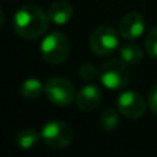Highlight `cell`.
I'll list each match as a JSON object with an SVG mask.
<instances>
[{
  "mask_svg": "<svg viewBox=\"0 0 157 157\" xmlns=\"http://www.w3.org/2000/svg\"><path fill=\"white\" fill-rule=\"evenodd\" d=\"M50 18L47 11L36 4H25L17 10L13 18V29L25 40H35L48 29Z\"/></svg>",
  "mask_w": 157,
  "mask_h": 157,
  "instance_id": "1",
  "label": "cell"
},
{
  "mask_svg": "<svg viewBox=\"0 0 157 157\" xmlns=\"http://www.w3.org/2000/svg\"><path fill=\"white\" fill-rule=\"evenodd\" d=\"M40 52L47 63L62 65L71 55V41L63 33L52 32L41 40Z\"/></svg>",
  "mask_w": 157,
  "mask_h": 157,
  "instance_id": "2",
  "label": "cell"
},
{
  "mask_svg": "<svg viewBox=\"0 0 157 157\" xmlns=\"http://www.w3.org/2000/svg\"><path fill=\"white\" fill-rule=\"evenodd\" d=\"M120 44V33L109 25L97 26L91 32L88 39V46L95 55L108 57L113 54Z\"/></svg>",
  "mask_w": 157,
  "mask_h": 157,
  "instance_id": "3",
  "label": "cell"
},
{
  "mask_svg": "<svg viewBox=\"0 0 157 157\" xmlns=\"http://www.w3.org/2000/svg\"><path fill=\"white\" fill-rule=\"evenodd\" d=\"M99 80L109 90L124 88L131 80L130 66L123 59L106 61L99 69Z\"/></svg>",
  "mask_w": 157,
  "mask_h": 157,
  "instance_id": "4",
  "label": "cell"
},
{
  "mask_svg": "<svg viewBox=\"0 0 157 157\" xmlns=\"http://www.w3.org/2000/svg\"><path fill=\"white\" fill-rule=\"evenodd\" d=\"M41 141L52 149H65L73 141V130L65 121L52 120L41 127Z\"/></svg>",
  "mask_w": 157,
  "mask_h": 157,
  "instance_id": "5",
  "label": "cell"
},
{
  "mask_svg": "<svg viewBox=\"0 0 157 157\" xmlns=\"http://www.w3.org/2000/svg\"><path fill=\"white\" fill-rule=\"evenodd\" d=\"M44 94L55 106L65 108L76 99V90L65 77H51L44 83Z\"/></svg>",
  "mask_w": 157,
  "mask_h": 157,
  "instance_id": "6",
  "label": "cell"
},
{
  "mask_svg": "<svg viewBox=\"0 0 157 157\" xmlns=\"http://www.w3.org/2000/svg\"><path fill=\"white\" fill-rule=\"evenodd\" d=\"M117 110L125 119L138 120L145 114L147 108V102L139 92L136 91H124L119 94L116 99Z\"/></svg>",
  "mask_w": 157,
  "mask_h": 157,
  "instance_id": "7",
  "label": "cell"
},
{
  "mask_svg": "<svg viewBox=\"0 0 157 157\" xmlns=\"http://www.w3.org/2000/svg\"><path fill=\"white\" fill-rule=\"evenodd\" d=\"M145 32V18L136 11L127 13L119 22V33L123 39L134 41Z\"/></svg>",
  "mask_w": 157,
  "mask_h": 157,
  "instance_id": "8",
  "label": "cell"
},
{
  "mask_svg": "<svg viewBox=\"0 0 157 157\" xmlns=\"http://www.w3.org/2000/svg\"><path fill=\"white\" fill-rule=\"evenodd\" d=\"M77 108L83 112H92L99 106L102 101V92L101 88L94 83H87L83 86L76 94Z\"/></svg>",
  "mask_w": 157,
  "mask_h": 157,
  "instance_id": "9",
  "label": "cell"
},
{
  "mask_svg": "<svg viewBox=\"0 0 157 157\" xmlns=\"http://www.w3.org/2000/svg\"><path fill=\"white\" fill-rule=\"evenodd\" d=\"M47 14H48L50 22L55 25H65L73 17V7L66 0H57L51 3V6L47 10Z\"/></svg>",
  "mask_w": 157,
  "mask_h": 157,
  "instance_id": "10",
  "label": "cell"
},
{
  "mask_svg": "<svg viewBox=\"0 0 157 157\" xmlns=\"http://www.w3.org/2000/svg\"><path fill=\"white\" fill-rule=\"evenodd\" d=\"M43 92H44V84L39 78H35V77L26 78L19 86V94L25 99H29V101L39 99L43 95Z\"/></svg>",
  "mask_w": 157,
  "mask_h": 157,
  "instance_id": "11",
  "label": "cell"
},
{
  "mask_svg": "<svg viewBox=\"0 0 157 157\" xmlns=\"http://www.w3.org/2000/svg\"><path fill=\"white\" fill-rule=\"evenodd\" d=\"M119 55L128 65H136L144 58V50L135 43H125L119 47Z\"/></svg>",
  "mask_w": 157,
  "mask_h": 157,
  "instance_id": "12",
  "label": "cell"
},
{
  "mask_svg": "<svg viewBox=\"0 0 157 157\" xmlns=\"http://www.w3.org/2000/svg\"><path fill=\"white\" fill-rule=\"evenodd\" d=\"M39 139H41L40 132L33 128H24L17 135V145L24 150H30L37 145Z\"/></svg>",
  "mask_w": 157,
  "mask_h": 157,
  "instance_id": "13",
  "label": "cell"
},
{
  "mask_svg": "<svg viewBox=\"0 0 157 157\" xmlns=\"http://www.w3.org/2000/svg\"><path fill=\"white\" fill-rule=\"evenodd\" d=\"M98 124H99L101 130L106 131V132L114 131L116 127L119 125V113H117L113 108H106L105 110L99 114Z\"/></svg>",
  "mask_w": 157,
  "mask_h": 157,
  "instance_id": "14",
  "label": "cell"
},
{
  "mask_svg": "<svg viewBox=\"0 0 157 157\" xmlns=\"http://www.w3.org/2000/svg\"><path fill=\"white\" fill-rule=\"evenodd\" d=\"M145 50L152 59L157 61V26L152 28L145 39Z\"/></svg>",
  "mask_w": 157,
  "mask_h": 157,
  "instance_id": "15",
  "label": "cell"
},
{
  "mask_svg": "<svg viewBox=\"0 0 157 157\" xmlns=\"http://www.w3.org/2000/svg\"><path fill=\"white\" fill-rule=\"evenodd\" d=\"M78 75H80L81 80L87 81V83H92L95 78L99 77V71L92 63H83L78 68Z\"/></svg>",
  "mask_w": 157,
  "mask_h": 157,
  "instance_id": "16",
  "label": "cell"
},
{
  "mask_svg": "<svg viewBox=\"0 0 157 157\" xmlns=\"http://www.w3.org/2000/svg\"><path fill=\"white\" fill-rule=\"evenodd\" d=\"M147 106H149L150 112L157 116V83L150 88L149 94H147Z\"/></svg>",
  "mask_w": 157,
  "mask_h": 157,
  "instance_id": "17",
  "label": "cell"
}]
</instances>
